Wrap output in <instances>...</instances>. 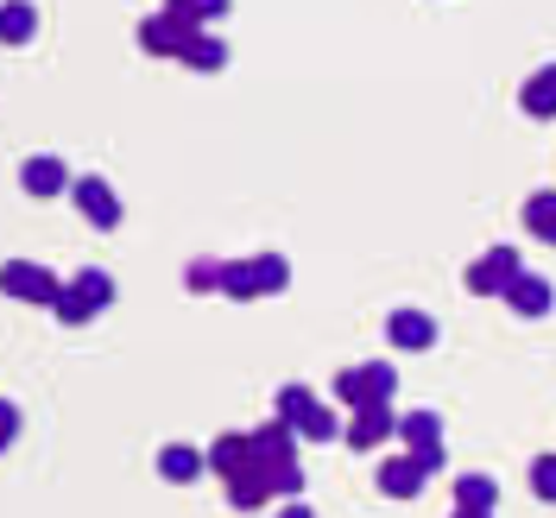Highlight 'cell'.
Returning <instances> with one entry per match:
<instances>
[{
	"instance_id": "1",
	"label": "cell",
	"mask_w": 556,
	"mask_h": 518,
	"mask_svg": "<svg viewBox=\"0 0 556 518\" xmlns=\"http://www.w3.org/2000/svg\"><path fill=\"white\" fill-rule=\"evenodd\" d=\"M278 424H291L304 443H336V437H342V417L329 412L311 386H285V392H278Z\"/></svg>"
},
{
	"instance_id": "2",
	"label": "cell",
	"mask_w": 556,
	"mask_h": 518,
	"mask_svg": "<svg viewBox=\"0 0 556 518\" xmlns=\"http://www.w3.org/2000/svg\"><path fill=\"white\" fill-rule=\"evenodd\" d=\"M291 285V266L278 260V253H260V260H228L222 266V298H273Z\"/></svg>"
},
{
	"instance_id": "3",
	"label": "cell",
	"mask_w": 556,
	"mask_h": 518,
	"mask_svg": "<svg viewBox=\"0 0 556 518\" xmlns=\"http://www.w3.org/2000/svg\"><path fill=\"white\" fill-rule=\"evenodd\" d=\"M392 392H399V374L392 367H342L336 374V399H342L348 412H361V405H392Z\"/></svg>"
},
{
	"instance_id": "4",
	"label": "cell",
	"mask_w": 556,
	"mask_h": 518,
	"mask_svg": "<svg viewBox=\"0 0 556 518\" xmlns=\"http://www.w3.org/2000/svg\"><path fill=\"white\" fill-rule=\"evenodd\" d=\"M0 291L7 298H20V304H58V273L51 266H33V260H7L0 266Z\"/></svg>"
},
{
	"instance_id": "5",
	"label": "cell",
	"mask_w": 556,
	"mask_h": 518,
	"mask_svg": "<svg viewBox=\"0 0 556 518\" xmlns=\"http://www.w3.org/2000/svg\"><path fill=\"white\" fill-rule=\"evenodd\" d=\"M519 273H525L519 247H486L481 260L468 266V291H475V298H506V285Z\"/></svg>"
},
{
	"instance_id": "6",
	"label": "cell",
	"mask_w": 556,
	"mask_h": 518,
	"mask_svg": "<svg viewBox=\"0 0 556 518\" xmlns=\"http://www.w3.org/2000/svg\"><path fill=\"white\" fill-rule=\"evenodd\" d=\"M190 38H197V26L159 7V13L139 26V51H146V58H184V45H190Z\"/></svg>"
},
{
	"instance_id": "7",
	"label": "cell",
	"mask_w": 556,
	"mask_h": 518,
	"mask_svg": "<svg viewBox=\"0 0 556 518\" xmlns=\"http://www.w3.org/2000/svg\"><path fill=\"white\" fill-rule=\"evenodd\" d=\"M386 437H399V412H392V405H361V412L348 417L342 424V443L348 450H380Z\"/></svg>"
},
{
	"instance_id": "8",
	"label": "cell",
	"mask_w": 556,
	"mask_h": 518,
	"mask_svg": "<svg viewBox=\"0 0 556 518\" xmlns=\"http://www.w3.org/2000/svg\"><path fill=\"white\" fill-rule=\"evenodd\" d=\"M70 197H76V209H83V222H89V228H121V197H114V190H108V177H76V184H70Z\"/></svg>"
},
{
	"instance_id": "9",
	"label": "cell",
	"mask_w": 556,
	"mask_h": 518,
	"mask_svg": "<svg viewBox=\"0 0 556 518\" xmlns=\"http://www.w3.org/2000/svg\"><path fill=\"white\" fill-rule=\"evenodd\" d=\"M298 462V430L291 424H278V417H266L260 430H253V468H291Z\"/></svg>"
},
{
	"instance_id": "10",
	"label": "cell",
	"mask_w": 556,
	"mask_h": 518,
	"mask_svg": "<svg viewBox=\"0 0 556 518\" xmlns=\"http://www.w3.org/2000/svg\"><path fill=\"white\" fill-rule=\"evenodd\" d=\"M424 481H430V468H424L412 450L392 455V462H380V493H386V500H417Z\"/></svg>"
},
{
	"instance_id": "11",
	"label": "cell",
	"mask_w": 556,
	"mask_h": 518,
	"mask_svg": "<svg viewBox=\"0 0 556 518\" xmlns=\"http://www.w3.org/2000/svg\"><path fill=\"white\" fill-rule=\"evenodd\" d=\"M20 184H26V197H64L70 190V165L64 159H51V152H38L20 165Z\"/></svg>"
},
{
	"instance_id": "12",
	"label": "cell",
	"mask_w": 556,
	"mask_h": 518,
	"mask_svg": "<svg viewBox=\"0 0 556 518\" xmlns=\"http://www.w3.org/2000/svg\"><path fill=\"white\" fill-rule=\"evenodd\" d=\"M386 336H392V348H405V354H424V348L437 342V316H424V311H392Z\"/></svg>"
},
{
	"instance_id": "13",
	"label": "cell",
	"mask_w": 556,
	"mask_h": 518,
	"mask_svg": "<svg viewBox=\"0 0 556 518\" xmlns=\"http://www.w3.org/2000/svg\"><path fill=\"white\" fill-rule=\"evenodd\" d=\"M203 468H208V455H203V450H190V443H165V450H159V475H165L172 487L203 481Z\"/></svg>"
},
{
	"instance_id": "14",
	"label": "cell",
	"mask_w": 556,
	"mask_h": 518,
	"mask_svg": "<svg viewBox=\"0 0 556 518\" xmlns=\"http://www.w3.org/2000/svg\"><path fill=\"white\" fill-rule=\"evenodd\" d=\"M208 468H215L222 481L247 475V468H253V437H215V443H208Z\"/></svg>"
},
{
	"instance_id": "15",
	"label": "cell",
	"mask_w": 556,
	"mask_h": 518,
	"mask_svg": "<svg viewBox=\"0 0 556 518\" xmlns=\"http://www.w3.org/2000/svg\"><path fill=\"white\" fill-rule=\"evenodd\" d=\"M506 304H513L519 316H551V278L519 273L513 285H506Z\"/></svg>"
},
{
	"instance_id": "16",
	"label": "cell",
	"mask_w": 556,
	"mask_h": 518,
	"mask_svg": "<svg viewBox=\"0 0 556 518\" xmlns=\"http://www.w3.org/2000/svg\"><path fill=\"white\" fill-rule=\"evenodd\" d=\"M38 38V7L33 0H7L0 7V45H33Z\"/></svg>"
},
{
	"instance_id": "17",
	"label": "cell",
	"mask_w": 556,
	"mask_h": 518,
	"mask_svg": "<svg viewBox=\"0 0 556 518\" xmlns=\"http://www.w3.org/2000/svg\"><path fill=\"white\" fill-rule=\"evenodd\" d=\"M519 108L531 114V121H551V114H556V64H544L531 83H525V89H519Z\"/></svg>"
},
{
	"instance_id": "18",
	"label": "cell",
	"mask_w": 556,
	"mask_h": 518,
	"mask_svg": "<svg viewBox=\"0 0 556 518\" xmlns=\"http://www.w3.org/2000/svg\"><path fill=\"white\" fill-rule=\"evenodd\" d=\"M399 437H405V450H412V455L443 450V417H437V412H412V417H399Z\"/></svg>"
},
{
	"instance_id": "19",
	"label": "cell",
	"mask_w": 556,
	"mask_h": 518,
	"mask_svg": "<svg viewBox=\"0 0 556 518\" xmlns=\"http://www.w3.org/2000/svg\"><path fill=\"white\" fill-rule=\"evenodd\" d=\"M266 500H273V481H266L260 468H247V475L228 481V506H235V513H266Z\"/></svg>"
},
{
	"instance_id": "20",
	"label": "cell",
	"mask_w": 556,
	"mask_h": 518,
	"mask_svg": "<svg viewBox=\"0 0 556 518\" xmlns=\"http://www.w3.org/2000/svg\"><path fill=\"white\" fill-rule=\"evenodd\" d=\"M493 500H500L493 475H462L455 481V513H493Z\"/></svg>"
},
{
	"instance_id": "21",
	"label": "cell",
	"mask_w": 556,
	"mask_h": 518,
	"mask_svg": "<svg viewBox=\"0 0 556 518\" xmlns=\"http://www.w3.org/2000/svg\"><path fill=\"white\" fill-rule=\"evenodd\" d=\"M177 64H190V70H222V64H228V45H222L215 33H197L190 45H184V58H177Z\"/></svg>"
},
{
	"instance_id": "22",
	"label": "cell",
	"mask_w": 556,
	"mask_h": 518,
	"mask_svg": "<svg viewBox=\"0 0 556 518\" xmlns=\"http://www.w3.org/2000/svg\"><path fill=\"white\" fill-rule=\"evenodd\" d=\"M525 228H531L538 241L556 247V190H538V197L525 203Z\"/></svg>"
},
{
	"instance_id": "23",
	"label": "cell",
	"mask_w": 556,
	"mask_h": 518,
	"mask_svg": "<svg viewBox=\"0 0 556 518\" xmlns=\"http://www.w3.org/2000/svg\"><path fill=\"white\" fill-rule=\"evenodd\" d=\"M70 291H76L89 311H108V304H114V278H108V273H76V285H70Z\"/></svg>"
},
{
	"instance_id": "24",
	"label": "cell",
	"mask_w": 556,
	"mask_h": 518,
	"mask_svg": "<svg viewBox=\"0 0 556 518\" xmlns=\"http://www.w3.org/2000/svg\"><path fill=\"white\" fill-rule=\"evenodd\" d=\"M222 266H228V260H190V273H184V285H190L197 298H203V291H222Z\"/></svg>"
},
{
	"instance_id": "25",
	"label": "cell",
	"mask_w": 556,
	"mask_h": 518,
	"mask_svg": "<svg viewBox=\"0 0 556 518\" xmlns=\"http://www.w3.org/2000/svg\"><path fill=\"white\" fill-rule=\"evenodd\" d=\"M531 493L556 506V455H538V462H531Z\"/></svg>"
},
{
	"instance_id": "26",
	"label": "cell",
	"mask_w": 556,
	"mask_h": 518,
	"mask_svg": "<svg viewBox=\"0 0 556 518\" xmlns=\"http://www.w3.org/2000/svg\"><path fill=\"white\" fill-rule=\"evenodd\" d=\"M51 311H58V323H70V329L96 316V311H89V304H83V298H76V291H70V285H64V291H58V304H51Z\"/></svg>"
},
{
	"instance_id": "27",
	"label": "cell",
	"mask_w": 556,
	"mask_h": 518,
	"mask_svg": "<svg viewBox=\"0 0 556 518\" xmlns=\"http://www.w3.org/2000/svg\"><path fill=\"white\" fill-rule=\"evenodd\" d=\"M13 437H20V405L0 399V450H13Z\"/></svg>"
},
{
	"instance_id": "28",
	"label": "cell",
	"mask_w": 556,
	"mask_h": 518,
	"mask_svg": "<svg viewBox=\"0 0 556 518\" xmlns=\"http://www.w3.org/2000/svg\"><path fill=\"white\" fill-rule=\"evenodd\" d=\"M184 7H190V20H197V26H208V20H222V13H228V0H184Z\"/></svg>"
},
{
	"instance_id": "29",
	"label": "cell",
	"mask_w": 556,
	"mask_h": 518,
	"mask_svg": "<svg viewBox=\"0 0 556 518\" xmlns=\"http://www.w3.org/2000/svg\"><path fill=\"white\" fill-rule=\"evenodd\" d=\"M278 518H316V513L304 506V500H285V506H278Z\"/></svg>"
},
{
	"instance_id": "30",
	"label": "cell",
	"mask_w": 556,
	"mask_h": 518,
	"mask_svg": "<svg viewBox=\"0 0 556 518\" xmlns=\"http://www.w3.org/2000/svg\"><path fill=\"white\" fill-rule=\"evenodd\" d=\"M455 518H493V513H455Z\"/></svg>"
}]
</instances>
